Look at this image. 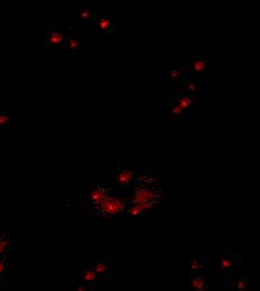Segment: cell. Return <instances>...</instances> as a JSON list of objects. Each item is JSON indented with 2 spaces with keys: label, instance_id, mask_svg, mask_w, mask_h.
<instances>
[{
  "label": "cell",
  "instance_id": "obj_4",
  "mask_svg": "<svg viewBox=\"0 0 260 291\" xmlns=\"http://www.w3.org/2000/svg\"><path fill=\"white\" fill-rule=\"evenodd\" d=\"M65 30L62 24L48 23L45 27V46L54 53L65 49Z\"/></svg>",
  "mask_w": 260,
  "mask_h": 291
},
{
  "label": "cell",
  "instance_id": "obj_5",
  "mask_svg": "<svg viewBox=\"0 0 260 291\" xmlns=\"http://www.w3.org/2000/svg\"><path fill=\"white\" fill-rule=\"evenodd\" d=\"M136 171L129 162L121 161L117 167V177H116V188L119 193L127 195V193L131 191L132 186L136 182Z\"/></svg>",
  "mask_w": 260,
  "mask_h": 291
},
{
  "label": "cell",
  "instance_id": "obj_17",
  "mask_svg": "<svg viewBox=\"0 0 260 291\" xmlns=\"http://www.w3.org/2000/svg\"><path fill=\"white\" fill-rule=\"evenodd\" d=\"M192 69L196 71V72H202L205 69V62L202 60H195L192 64Z\"/></svg>",
  "mask_w": 260,
  "mask_h": 291
},
{
  "label": "cell",
  "instance_id": "obj_16",
  "mask_svg": "<svg viewBox=\"0 0 260 291\" xmlns=\"http://www.w3.org/2000/svg\"><path fill=\"white\" fill-rule=\"evenodd\" d=\"M99 30L101 33H103V32H107V30L109 29L110 27V20L109 19H107V18H100L99 19Z\"/></svg>",
  "mask_w": 260,
  "mask_h": 291
},
{
  "label": "cell",
  "instance_id": "obj_15",
  "mask_svg": "<svg viewBox=\"0 0 260 291\" xmlns=\"http://www.w3.org/2000/svg\"><path fill=\"white\" fill-rule=\"evenodd\" d=\"M9 125V113L7 110H0V127L7 128Z\"/></svg>",
  "mask_w": 260,
  "mask_h": 291
},
{
  "label": "cell",
  "instance_id": "obj_18",
  "mask_svg": "<svg viewBox=\"0 0 260 291\" xmlns=\"http://www.w3.org/2000/svg\"><path fill=\"white\" fill-rule=\"evenodd\" d=\"M186 90L188 92H191V93H195L198 90V85L196 82H194L193 80H187V83H186Z\"/></svg>",
  "mask_w": 260,
  "mask_h": 291
},
{
  "label": "cell",
  "instance_id": "obj_2",
  "mask_svg": "<svg viewBox=\"0 0 260 291\" xmlns=\"http://www.w3.org/2000/svg\"><path fill=\"white\" fill-rule=\"evenodd\" d=\"M129 205V198L127 195L117 191L108 200L105 201L95 209L94 213L103 219H117L125 215Z\"/></svg>",
  "mask_w": 260,
  "mask_h": 291
},
{
  "label": "cell",
  "instance_id": "obj_13",
  "mask_svg": "<svg viewBox=\"0 0 260 291\" xmlns=\"http://www.w3.org/2000/svg\"><path fill=\"white\" fill-rule=\"evenodd\" d=\"M8 269V255L7 253L0 257V279L4 278L7 274Z\"/></svg>",
  "mask_w": 260,
  "mask_h": 291
},
{
  "label": "cell",
  "instance_id": "obj_7",
  "mask_svg": "<svg viewBox=\"0 0 260 291\" xmlns=\"http://www.w3.org/2000/svg\"><path fill=\"white\" fill-rule=\"evenodd\" d=\"M81 281H82V283L88 285V287L95 289L96 287H98L100 279L98 275L95 274L92 268H88V269H84L83 271L81 272Z\"/></svg>",
  "mask_w": 260,
  "mask_h": 291
},
{
  "label": "cell",
  "instance_id": "obj_20",
  "mask_svg": "<svg viewBox=\"0 0 260 291\" xmlns=\"http://www.w3.org/2000/svg\"><path fill=\"white\" fill-rule=\"evenodd\" d=\"M183 111H184V109H183L182 106L177 103V102H174V103H173V106H172L173 115L180 117L183 113Z\"/></svg>",
  "mask_w": 260,
  "mask_h": 291
},
{
  "label": "cell",
  "instance_id": "obj_19",
  "mask_svg": "<svg viewBox=\"0 0 260 291\" xmlns=\"http://www.w3.org/2000/svg\"><path fill=\"white\" fill-rule=\"evenodd\" d=\"M219 265H220V268L221 269H224V270H228V269H230V268H233V261L230 259H222L220 263H219Z\"/></svg>",
  "mask_w": 260,
  "mask_h": 291
},
{
  "label": "cell",
  "instance_id": "obj_1",
  "mask_svg": "<svg viewBox=\"0 0 260 291\" xmlns=\"http://www.w3.org/2000/svg\"><path fill=\"white\" fill-rule=\"evenodd\" d=\"M131 192L129 202L139 205L146 213L151 211L162 201L161 182L150 173H144L137 177Z\"/></svg>",
  "mask_w": 260,
  "mask_h": 291
},
{
  "label": "cell",
  "instance_id": "obj_11",
  "mask_svg": "<svg viewBox=\"0 0 260 291\" xmlns=\"http://www.w3.org/2000/svg\"><path fill=\"white\" fill-rule=\"evenodd\" d=\"M10 247V240L7 234H3L0 237V257H3L4 254H6L8 249Z\"/></svg>",
  "mask_w": 260,
  "mask_h": 291
},
{
  "label": "cell",
  "instance_id": "obj_9",
  "mask_svg": "<svg viewBox=\"0 0 260 291\" xmlns=\"http://www.w3.org/2000/svg\"><path fill=\"white\" fill-rule=\"evenodd\" d=\"M191 285L192 288L196 290V291H205L207 283H206V279L203 277V275H194L191 280Z\"/></svg>",
  "mask_w": 260,
  "mask_h": 291
},
{
  "label": "cell",
  "instance_id": "obj_12",
  "mask_svg": "<svg viewBox=\"0 0 260 291\" xmlns=\"http://www.w3.org/2000/svg\"><path fill=\"white\" fill-rule=\"evenodd\" d=\"M144 213L146 212L139 205L129 202V205H128V208H127L126 214H128V215H131V216H136V215H140V214H144Z\"/></svg>",
  "mask_w": 260,
  "mask_h": 291
},
{
  "label": "cell",
  "instance_id": "obj_6",
  "mask_svg": "<svg viewBox=\"0 0 260 291\" xmlns=\"http://www.w3.org/2000/svg\"><path fill=\"white\" fill-rule=\"evenodd\" d=\"M91 268H92L95 274L98 275L100 281H103V280H108L110 278L112 268H114V263L106 258H99L92 264Z\"/></svg>",
  "mask_w": 260,
  "mask_h": 291
},
{
  "label": "cell",
  "instance_id": "obj_10",
  "mask_svg": "<svg viewBox=\"0 0 260 291\" xmlns=\"http://www.w3.org/2000/svg\"><path fill=\"white\" fill-rule=\"evenodd\" d=\"M190 270L192 272H197L201 269L204 268L205 265V259L204 258H194L190 261Z\"/></svg>",
  "mask_w": 260,
  "mask_h": 291
},
{
  "label": "cell",
  "instance_id": "obj_3",
  "mask_svg": "<svg viewBox=\"0 0 260 291\" xmlns=\"http://www.w3.org/2000/svg\"><path fill=\"white\" fill-rule=\"evenodd\" d=\"M116 192V185L111 182H98L90 184L85 191V205L91 211L94 212L101 204L108 200L111 195H114Z\"/></svg>",
  "mask_w": 260,
  "mask_h": 291
},
{
  "label": "cell",
  "instance_id": "obj_14",
  "mask_svg": "<svg viewBox=\"0 0 260 291\" xmlns=\"http://www.w3.org/2000/svg\"><path fill=\"white\" fill-rule=\"evenodd\" d=\"M177 103L180 104L183 109H187V108H190V106L192 105L193 103V100L192 98H190V96L186 95V94H183V95H180L178 96V99H177Z\"/></svg>",
  "mask_w": 260,
  "mask_h": 291
},
{
  "label": "cell",
  "instance_id": "obj_21",
  "mask_svg": "<svg viewBox=\"0 0 260 291\" xmlns=\"http://www.w3.org/2000/svg\"><path fill=\"white\" fill-rule=\"evenodd\" d=\"M93 289L92 288H90L88 287V285L84 284V283H76L74 284V287H73V291H92Z\"/></svg>",
  "mask_w": 260,
  "mask_h": 291
},
{
  "label": "cell",
  "instance_id": "obj_8",
  "mask_svg": "<svg viewBox=\"0 0 260 291\" xmlns=\"http://www.w3.org/2000/svg\"><path fill=\"white\" fill-rule=\"evenodd\" d=\"M81 48V39L76 35H68L65 38V49L71 54H76Z\"/></svg>",
  "mask_w": 260,
  "mask_h": 291
}]
</instances>
